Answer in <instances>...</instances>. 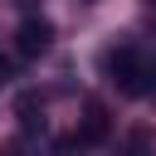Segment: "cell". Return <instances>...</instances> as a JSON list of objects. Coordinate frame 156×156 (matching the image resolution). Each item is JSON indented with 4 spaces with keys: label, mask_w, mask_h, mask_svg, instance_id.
Listing matches in <instances>:
<instances>
[{
    "label": "cell",
    "mask_w": 156,
    "mask_h": 156,
    "mask_svg": "<svg viewBox=\"0 0 156 156\" xmlns=\"http://www.w3.org/2000/svg\"><path fill=\"white\" fill-rule=\"evenodd\" d=\"M102 73L127 93V98H151L156 93V54L136 49V44H117L102 54Z\"/></svg>",
    "instance_id": "cell-1"
},
{
    "label": "cell",
    "mask_w": 156,
    "mask_h": 156,
    "mask_svg": "<svg viewBox=\"0 0 156 156\" xmlns=\"http://www.w3.org/2000/svg\"><path fill=\"white\" fill-rule=\"evenodd\" d=\"M49 44H54V24H49L44 15H24L20 29H15V49H20V58H39V54H49Z\"/></svg>",
    "instance_id": "cell-2"
},
{
    "label": "cell",
    "mask_w": 156,
    "mask_h": 156,
    "mask_svg": "<svg viewBox=\"0 0 156 156\" xmlns=\"http://www.w3.org/2000/svg\"><path fill=\"white\" fill-rule=\"evenodd\" d=\"M107 136H112V117H107V107H102L98 98H88V102H83V117H78L73 141H78V146H102Z\"/></svg>",
    "instance_id": "cell-3"
},
{
    "label": "cell",
    "mask_w": 156,
    "mask_h": 156,
    "mask_svg": "<svg viewBox=\"0 0 156 156\" xmlns=\"http://www.w3.org/2000/svg\"><path fill=\"white\" fill-rule=\"evenodd\" d=\"M15 117H20V127H24L29 136H34V132H44V98H39V93H20Z\"/></svg>",
    "instance_id": "cell-4"
},
{
    "label": "cell",
    "mask_w": 156,
    "mask_h": 156,
    "mask_svg": "<svg viewBox=\"0 0 156 156\" xmlns=\"http://www.w3.org/2000/svg\"><path fill=\"white\" fill-rule=\"evenodd\" d=\"M117 156H156V141H151V127H127V136H122V146H117Z\"/></svg>",
    "instance_id": "cell-5"
},
{
    "label": "cell",
    "mask_w": 156,
    "mask_h": 156,
    "mask_svg": "<svg viewBox=\"0 0 156 156\" xmlns=\"http://www.w3.org/2000/svg\"><path fill=\"white\" fill-rule=\"evenodd\" d=\"M10 78H15V63H10V58H5V54H0V88H5V83H10Z\"/></svg>",
    "instance_id": "cell-6"
},
{
    "label": "cell",
    "mask_w": 156,
    "mask_h": 156,
    "mask_svg": "<svg viewBox=\"0 0 156 156\" xmlns=\"http://www.w3.org/2000/svg\"><path fill=\"white\" fill-rule=\"evenodd\" d=\"M15 5H34V0H15Z\"/></svg>",
    "instance_id": "cell-7"
},
{
    "label": "cell",
    "mask_w": 156,
    "mask_h": 156,
    "mask_svg": "<svg viewBox=\"0 0 156 156\" xmlns=\"http://www.w3.org/2000/svg\"><path fill=\"white\" fill-rule=\"evenodd\" d=\"M146 5H151V15H156V0H146Z\"/></svg>",
    "instance_id": "cell-8"
}]
</instances>
